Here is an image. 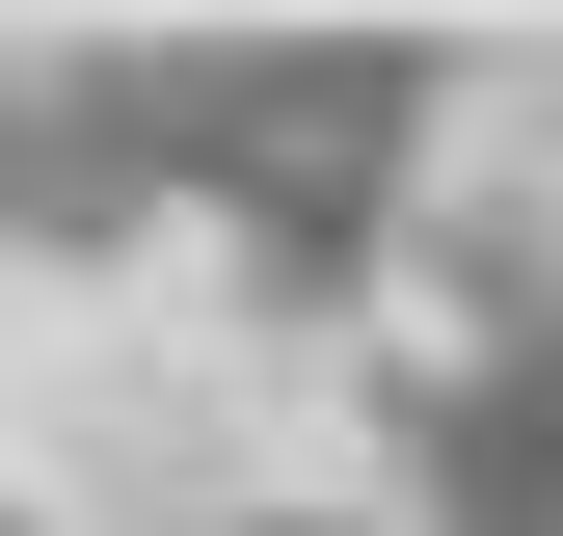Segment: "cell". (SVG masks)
Masks as SVG:
<instances>
[{"mask_svg":"<svg viewBox=\"0 0 563 536\" xmlns=\"http://www.w3.org/2000/svg\"><path fill=\"white\" fill-rule=\"evenodd\" d=\"M134 215H188V54H27L0 27V242L108 268Z\"/></svg>","mask_w":563,"mask_h":536,"instance_id":"cell-1","label":"cell"},{"mask_svg":"<svg viewBox=\"0 0 563 536\" xmlns=\"http://www.w3.org/2000/svg\"><path fill=\"white\" fill-rule=\"evenodd\" d=\"M402 536H563V510H402Z\"/></svg>","mask_w":563,"mask_h":536,"instance_id":"cell-2","label":"cell"},{"mask_svg":"<svg viewBox=\"0 0 563 536\" xmlns=\"http://www.w3.org/2000/svg\"><path fill=\"white\" fill-rule=\"evenodd\" d=\"M0 536H81V510H27V483H0Z\"/></svg>","mask_w":563,"mask_h":536,"instance_id":"cell-3","label":"cell"}]
</instances>
